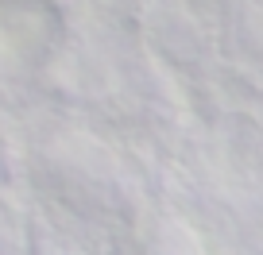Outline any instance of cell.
I'll return each instance as SVG.
<instances>
[{"label":"cell","mask_w":263,"mask_h":255,"mask_svg":"<svg viewBox=\"0 0 263 255\" xmlns=\"http://www.w3.org/2000/svg\"><path fill=\"white\" fill-rule=\"evenodd\" d=\"M140 255H209V244L190 217L155 213L143 228Z\"/></svg>","instance_id":"cell-1"}]
</instances>
